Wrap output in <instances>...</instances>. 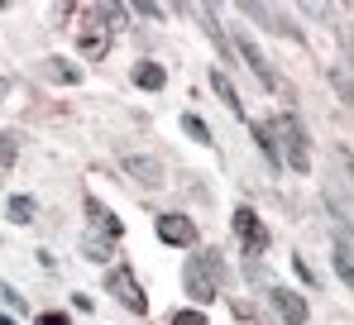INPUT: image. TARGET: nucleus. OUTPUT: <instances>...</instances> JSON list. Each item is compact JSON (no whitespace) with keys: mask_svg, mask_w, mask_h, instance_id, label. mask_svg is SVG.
Segmentation results:
<instances>
[{"mask_svg":"<svg viewBox=\"0 0 354 325\" xmlns=\"http://www.w3.org/2000/svg\"><path fill=\"white\" fill-rule=\"evenodd\" d=\"M15 158H19V139H15V134H0V162L10 167Z\"/></svg>","mask_w":354,"mask_h":325,"instance_id":"22","label":"nucleus"},{"mask_svg":"<svg viewBox=\"0 0 354 325\" xmlns=\"http://www.w3.org/2000/svg\"><path fill=\"white\" fill-rule=\"evenodd\" d=\"M5 211H10L15 225H34V220H39V201H34V196H10Z\"/></svg>","mask_w":354,"mask_h":325,"instance_id":"14","label":"nucleus"},{"mask_svg":"<svg viewBox=\"0 0 354 325\" xmlns=\"http://www.w3.org/2000/svg\"><path fill=\"white\" fill-rule=\"evenodd\" d=\"M254 144H259V154L268 158V167H283V158H278V144H273V134H268V124H254Z\"/></svg>","mask_w":354,"mask_h":325,"instance_id":"16","label":"nucleus"},{"mask_svg":"<svg viewBox=\"0 0 354 325\" xmlns=\"http://www.w3.org/2000/svg\"><path fill=\"white\" fill-rule=\"evenodd\" d=\"M182 287H187V297L196 301V311L211 306V301L221 297V287H225V263H221V254L192 249V259L182 263Z\"/></svg>","mask_w":354,"mask_h":325,"instance_id":"1","label":"nucleus"},{"mask_svg":"<svg viewBox=\"0 0 354 325\" xmlns=\"http://www.w3.org/2000/svg\"><path fill=\"white\" fill-rule=\"evenodd\" d=\"M268 306L278 311L283 325H306V316H311V311H306V297L292 292V287H278V282L268 287Z\"/></svg>","mask_w":354,"mask_h":325,"instance_id":"7","label":"nucleus"},{"mask_svg":"<svg viewBox=\"0 0 354 325\" xmlns=\"http://www.w3.org/2000/svg\"><path fill=\"white\" fill-rule=\"evenodd\" d=\"M235 53L249 62V72H254V77H259L268 91H278V86H283V82H278V72H273V62L259 53V44H254V39H244V34H239V39H235Z\"/></svg>","mask_w":354,"mask_h":325,"instance_id":"8","label":"nucleus"},{"mask_svg":"<svg viewBox=\"0 0 354 325\" xmlns=\"http://www.w3.org/2000/svg\"><path fill=\"white\" fill-rule=\"evenodd\" d=\"M129 82H134L139 91H163V86H168V67H163V62H153V57H144V62H134Z\"/></svg>","mask_w":354,"mask_h":325,"instance_id":"10","label":"nucleus"},{"mask_svg":"<svg viewBox=\"0 0 354 325\" xmlns=\"http://www.w3.org/2000/svg\"><path fill=\"white\" fill-rule=\"evenodd\" d=\"M230 225H235V239H239V249H244V259H263L268 254V225L259 220V211L239 206L235 216H230Z\"/></svg>","mask_w":354,"mask_h":325,"instance_id":"4","label":"nucleus"},{"mask_svg":"<svg viewBox=\"0 0 354 325\" xmlns=\"http://www.w3.org/2000/svg\"><path fill=\"white\" fill-rule=\"evenodd\" d=\"M48 77H58V82H82V67H72V62H62V57H48Z\"/></svg>","mask_w":354,"mask_h":325,"instance_id":"18","label":"nucleus"},{"mask_svg":"<svg viewBox=\"0 0 354 325\" xmlns=\"http://www.w3.org/2000/svg\"><path fill=\"white\" fill-rule=\"evenodd\" d=\"M182 129H187V134H192V144H206V149H211V144H216V139H211V129H206V124H201V120H196V115H182Z\"/></svg>","mask_w":354,"mask_h":325,"instance_id":"17","label":"nucleus"},{"mask_svg":"<svg viewBox=\"0 0 354 325\" xmlns=\"http://www.w3.org/2000/svg\"><path fill=\"white\" fill-rule=\"evenodd\" d=\"M350 259H354V254H350V234L340 230V239H335V272H340V282H350V277H354Z\"/></svg>","mask_w":354,"mask_h":325,"instance_id":"15","label":"nucleus"},{"mask_svg":"<svg viewBox=\"0 0 354 325\" xmlns=\"http://www.w3.org/2000/svg\"><path fill=\"white\" fill-rule=\"evenodd\" d=\"M77 48H82V57H86V62H101V57L111 53V29H106L101 19L82 24V29H77Z\"/></svg>","mask_w":354,"mask_h":325,"instance_id":"9","label":"nucleus"},{"mask_svg":"<svg viewBox=\"0 0 354 325\" xmlns=\"http://www.w3.org/2000/svg\"><path fill=\"white\" fill-rule=\"evenodd\" d=\"M139 15H149V19H168V10H163V5H139Z\"/></svg>","mask_w":354,"mask_h":325,"instance_id":"26","label":"nucleus"},{"mask_svg":"<svg viewBox=\"0 0 354 325\" xmlns=\"http://www.w3.org/2000/svg\"><path fill=\"white\" fill-rule=\"evenodd\" d=\"M120 167L144 187V192H163L168 187V177H163V162L153 158V154H120Z\"/></svg>","mask_w":354,"mask_h":325,"instance_id":"6","label":"nucleus"},{"mask_svg":"<svg viewBox=\"0 0 354 325\" xmlns=\"http://www.w3.org/2000/svg\"><path fill=\"white\" fill-rule=\"evenodd\" d=\"M106 292L115 297L124 311H134V316L149 311V292H144V282L134 277V268H124V263H115V268L106 272Z\"/></svg>","mask_w":354,"mask_h":325,"instance_id":"3","label":"nucleus"},{"mask_svg":"<svg viewBox=\"0 0 354 325\" xmlns=\"http://www.w3.org/2000/svg\"><path fill=\"white\" fill-rule=\"evenodd\" d=\"M211 91L230 106V115H239V120H244V101H239V91L230 86V77H225V72H216V67H211Z\"/></svg>","mask_w":354,"mask_h":325,"instance_id":"13","label":"nucleus"},{"mask_svg":"<svg viewBox=\"0 0 354 325\" xmlns=\"http://www.w3.org/2000/svg\"><path fill=\"white\" fill-rule=\"evenodd\" d=\"M292 272H297V282H301V287H316V282H321V277L311 272V263H306L301 254H292Z\"/></svg>","mask_w":354,"mask_h":325,"instance_id":"20","label":"nucleus"},{"mask_svg":"<svg viewBox=\"0 0 354 325\" xmlns=\"http://www.w3.org/2000/svg\"><path fill=\"white\" fill-rule=\"evenodd\" d=\"M82 254L101 268V263H111V259H115V239H111V234H101V230H86V234H82Z\"/></svg>","mask_w":354,"mask_h":325,"instance_id":"11","label":"nucleus"},{"mask_svg":"<svg viewBox=\"0 0 354 325\" xmlns=\"http://www.w3.org/2000/svg\"><path fill=\"white\" fill-rule=\"evenodd\" d=\"M244 277H249V282H263V287H273V277H268V268H263L259 259H244Z\"/></svg>","mask_w":354,"mask_h":325,"instance_id":"21","label":"nucleus"},{"mask_svg":"<svg viewBox=\"0 0 354 325\" xmlns=\"http://www.w3.org/2000/svg\"><path fill=\"white\" fill-rule=\"evenodd\" d=\"M0 297H5V306H15V311H24V297H19L15 287H0Z\"/></svg>","mask_w":354,"mask_h":325,"instance_id":"25","label":"nucleus"},{"mask_svg":"<svg viewBox=\"0 0 354 325\" xmlns=\"http://www.w3.org/2000/svg\"><path fill=\"white\" fill-rule=\"evenodd\" d=\"M168 325H211V321H206V311H196V306H182V311H173V316H168Z\"/></svg>","mask_w":354,"mask_h":325,"instance_id":"19","label":"nucleus"},{"mask_svg":"<svg viewBox=\"0 0 354 325\" xmlns=\"http://www.w3.org/2000/svg\"><path fill=\"white\" fill-rule=\"evenodd\" d=\"M5 96H10V82H5V77H0V101H5Z\"/></svg>","mask_w":354,"mask_h":325,"instance_id":"27","label":"nucleus"},{"mask_svg":"<svg viewBox=\"0 0 354 325\" xmlns=\"http://www.w3.org/2000/svg\"><path fill=\"white\" fill-rule=\"evenodd\" d=\"M335 86H340V101H350V72L335 67Z\"/></svg>","mask_w":354,"mask_h":325,"instance_id":"24","label":"nucleus"},{"mask_svg":"<svg viewBox=\"0 0 354 325\" xmlns=\"http://www.w3.org/2000/svg\"><path fill=\"white\" fill-rule=\"evenodd\" d=\"M153 234L163 239V244H173V249H196V220L182 216V211H163V216L153 220Z\"/></svg>","mask_w":354,"mask_h":325,"instance_id":"5","label":"nucleus"},{"mask_svg":"<svg viewBox=\"0 0 354 325\" xmlns=\"http://www.w3.org/2000/svg\"><path fill=\"white\" fill-rule=\"evenodd\" d=\"M239 10H244L249 19H259V24H268V29H273V34H283V39H292V34H297L292 24H288V19H283L278 10H268V5H239Z\"/></svg>","mask_w":354,"mask_h":325,"instance_id":"12","label":"nucleus"},{"mask_svg":"<svg viewBox=\"0 0 354 325\" xmlns=\"http://www.w3.org/2000/svg\"><path fill=\"white\" fill-rule=\"evenodd\" d=\"M0 325H15V321H10V316H0Z\"/></svg>","mask_w":354,"mask_h":325,"instance_id":"28","label":"nucleus"},{"mask_svg":"<svg viewBox=\"0 0 354 325\" xmlns=\"http://www.w3.org/2000/svg\"><path fill=\"white\" fill-rule=\"evenodd\" d=\"M268 134H273V144H278V158H283V167H292V172H311V149H306V129L297 124L292 115H278V120L268 124Z\"/></svg>","mask_w":354,"mask_h":325,"instance_id":"2","label":"nucleus"},{"mask_svg":"<svg viewBox=\"0 0 354 325\" xmlns=\"http://www.w3.org/2000/svg\"><path fill=\"white\" fill-rule=\"evenodd\" d=\"M34 325H72V316H67V311H39Z\"/></svg>","mask_w":354,"mask_h":325,"instance_id":"23","label":"nucleus"}]
</instances>
